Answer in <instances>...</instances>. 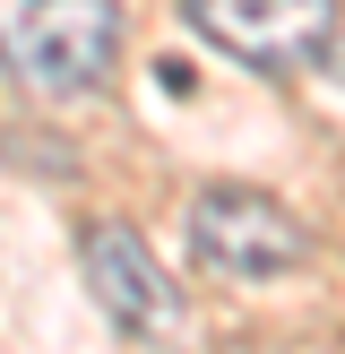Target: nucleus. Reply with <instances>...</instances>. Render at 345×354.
<instances>
[{"instance_id":"nucleus-5","label":"nucleus","mask_w":345,"mask_h":354,"mask_svg":"<svg viewBox=\"0 0 345 354\" xmlns=\"http://www.w3.org/2000/svg\"><path fill=\"white\" fill-rule=\"evenodd\" d=\"M155 86H164V95H190L199 78H190V61H155Z\"/></svg>"},{"instance_id":"nucleus-3","label":"nucleus","mask_w":345,"mask_h":354,"mask_svg":"<svg viewBox=\"0 0 345 354\" xmlns=\"http://www.w3.org/2000/svg\"><path fill=\"white\" fill-rule=\"evenodd\" d=\"M181 17L250 69H310L337 35V0H181Z\"/></svg>"},{"instance_id":"nucleus-4","label":"nucleus","mask_w":345,"mask_h":354,"mask_svg":"<svg viewBox=\"0 0 345 354\" xmlns=\"http://www.w3.org/2000/svg\"><path fill=\"white\" fill-rule=\"evenodd\" d=\"M78 259H86L95 303L112 311L130 337H164V328L181 320V303H172V286H164V268H155V251L130 234V225H86Z\"/></svg>"},{"instance_id":"nucleus-1","label":"nucleus","mask_w":345,"mask_h":354,"mask_svg":"<svg viewBox=\"0 0 345 354\" xmlns=\"http://www.w3.org/2000/svg\"><path fill=\"white\" fill-rule=\"evenodd\" d=\"M9 26V78L43 95H86L103 86L121 44V0H0Z\"/></svg>"},{"instance_id":"nucleus-2","label":"nucleus","mask_w":345,"mask_h":354,"mask_svg":"<svg viewBox=\"0 0 345 354\" xmlns=\"http://www.w3.org/2000/svg\"><path fill=\"white\" fill-rule=\"evenodd\" d=\"M190 251L207 259L216 277H285L310 259V234L268 199V190H241V182H216L190 199Z\"/></svg>"}]
</instances>
